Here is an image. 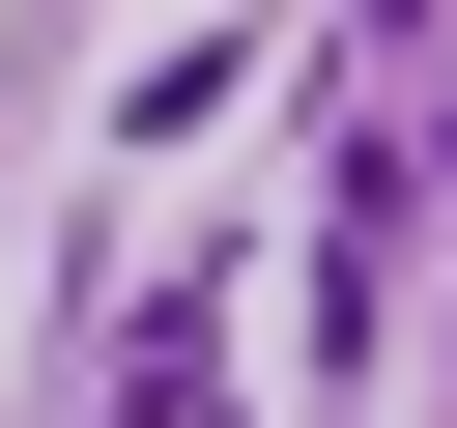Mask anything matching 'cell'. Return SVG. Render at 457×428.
I'll return each instance as SVG.
<instances>
[]
</instances>
